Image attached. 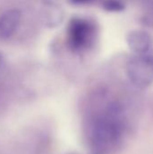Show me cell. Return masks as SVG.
<instances>
[{"label": "cell", "mask_w": 153, "mask_h": 154, "mask_svg": "<svg viewBox=\"0 0 153 154\" xmlns=\"http://www.w3.org/2000/svg\"><path fill=\"white\" fill-rule=\"evenodd\" d=\"M42 20L43 23L50 28L59 26L64 19V11L60 5L53 2L44 3L42 8Z\"/></svg>", "instance_id": "cell-6"}, {"label": "cell", "mask_w": 153, "mask_h": 154, "mask_svg": "<svg viewBox=\"0 0 153 154\" xmlns=\"http://www.w3.org/2000/svg\"><path fill=\"white\" fill-rule=\"evenodd\" d=\"M126 75L135 87L149 88L153 83V58L147 54L131 58L126 64Z\"/></svg>", "instance_id": "cell-3"}, {"label": "cell", "mask_w": 153, "mask_h": 154, "mask_svg": "<svg viewBox=\"0 0 153 154\" xmlns=\"http://www.w3.org/2000/svg\"><path fill=\"white\" fill-rule=\"evenodd\" d=\"M22 20V12L17 8H9L0 14V40L11 38L17 31Z\"/></svg>", "instance_id": "cell-4"}, {"label": "cell", "mask_w": 153, "mask_h": 154, "mask_svg": "<svg viewBox=\"0 0 153 154\" xmlns=\"http://www.w3.org/2000/svg\"><path fill=\"white\" fill-rule=\"evenodd\" d=\"M103 8L110 13H119L124 10L125 5L120 1H106L103 3Z\"/></svg>", "instance_id": "cell-7"}, {"label": "cell", "mask_w": 153, "mask_h": 154, "mask_svg": "<svg viewBox=\"0 0 153 154\" xmlns=\"http://www.w3.org/2000/svg\"><path fill=\"white\" fill-rule=\"evenodd\" d=\"M95 34L94 24L86 18L74 17L68 25V42L74 51L80 52L90 48Z\"/></svg>", "instance_id": "cell-2"}, {"label": "cell", "mask_w": 153, "mask_h": 154, "mask_svg": "<svg viewBox=\"0 0 153 154\" xmlns=\"http://www.w3.org/2000/svg\"><path fill=\"white\" fill-rule=\"evenodd\" d=\"M123 130V110L119 105L113 103L94 121L91 130L93 144L99 150L108 148L119 140Z\"/></svg>", "instance_id": "cell-1"}, {"label": "cell", "mask_w": 153, "mask_h": 154, "mask_svg": "<svg viewBox=\"0 0 153 154\" xmlns=\"http://www.w3.org/2000/svg\"><path fill=\"white\" fill-rule=\"evenodd\" d=\"M3 67H4V56H3V54L0 52V71L2 70Z\"/></svg>", "instance_id": "cell-8"}, {"label": "cell", "mask_w": 153, "mask_h": 154, "mask_svg": "<svg viewBox=\"0 0 153 154\" xmlns=\"http://www.w3.org/2000/svg\"><path fill=\"white\" fill-rule=\"evenodd\" d=\"M126 42L135 55H146L151 48L152 38L147 31L133 30L128 32Z\"/></svg>", "instance_id": "cell-5"}]
</instances>
